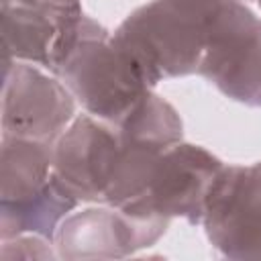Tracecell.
Listing matches in <instances>:
<instances>
[{
    "mask_svg": "<svg viewBox=\"0 0 261 261\" xmlns=\"http://www.w3.org/2000/svg\"><path fill=\"white\" fill-rule=\"evenodd\" d=\"M84 112L122 124L155 90L135 57L98 20L90 18L73 51L55 71Z\"/></svg>",
    "mask_w": 261,
    "mask_h": 261,
    "instance_id": "cell-1",
    "label": "cell"
},
{
    "mask_svg": "<svg viewBox=\"0 0 261 261\" xmlns=\"http://www.w3.org/2000/svg\"><path fill=\"white\" fill-rule=\"evenodd\" d=\"M198 75L226 98L261 108V0H224L206 31Z\"/></svg>",
    "mask_w": 261,
    "mask_h": 261,
    "instance_id": "cell-2",
    "label": "cell"
},
{
    "mask_svg": "<svg viewBox=\"0 0 261 261\" xmlns=\"http://www.w3.org/2000/svg\"><path fill=\"white\" fill-rule=\"evenodd\" d=\"M206 31L163 0H151L126 14L112 37L135 57L155 88L163 80L198 73Z\"/></svg>",
    "mask_w": 261,
    "mask_h": 261,
    "instance_id": "cell-3",
    "label": "cell"
},
{
    "mask_svg": "<svg viewBox=\"0 0 261 261\" xmlns=\"http://www.w3.org/2000/svg\"><path fill=\"white\" fill-rule=\"evenodd\" d=\"M116 128L120 155L104 204L126 208L147 190L159 157L184 141V122L173 104L151 90L137 110Z\"/></svg>",
    "mask_w": 261,
    "mask_h": 261,
    "instance_id": "cell-4",
    "label": "cell"
},
{
    "mask_svg": "<svg viewBox=\"0 0 261 261\" xmlns=\"http://www.w3.org/2000/svg\"><path fill=\"white\" fill-rule=\"evenodd\" d=\"M2 63V135L55 143L77 116V100L57 75L39 65Z\"/></svg>",
    "mask_w": 261,
    "mask_h": 261,
    "instance_id": "cell-5",
    "label": "cell"
},
{
    "mask_svg": "<svg viewBox=\"0 0 261 261\" xmlns=\"http://www.w3.org/2000/svg\"><path fill=\"white\" fill-rule=\"evenodd\" d=\"M224 163L208 149L179 141L157 161L153 177L139 200L120 208L145 218H184L202 224L208 192Z\"/></svg>",
    "mask_w": 261,
    "mask_h": 261,
    "instance_id": "cell-6",
    "label": "cell"
},
{
    "mask_svg": "<svg viewBox=\"0 0 261 261\" xmlns=\"http://www.w3.org/2000/svg\"><path fill=\"white\" fill-rule=\"evenodd\" d=\"M208 243L228 259H261V161L218 171L204 206Z\"/></svg>",
    "mask_w": 261,
    "mask_h": 261,
    "instance_id": "cell-7",
    "label": "cell"
},
{
    "mask_svg": "<svg viewBox=\"0 0 261 261\" xmlns=\"http://www.w3.org/2000/svg\"><path fill=\"white\" fill-rule=\"evenodd\" d=\"M167 218L128 214L110 204H92L69 212L55 232L59 259H126L153 247L169 228Z\"/></svg>",
    "mask_w": 261,
    "mask_h": 261,
    "instance_id": "cell-8",
    "label": "cell"
},
{
    "mask_svg": "<svg viewBox=\"0 0 261 261\" xmlns=\"http://www.w3.org/2000/svg\"><path fill=\"white\" fill-rule=\"evenodd\" d=\"M118 155V128L84 112L53 145V175L80 204H104Z\"/></svg>",
    "mask_w": 261,
    "mask_h": 261,
    "instance_id": "cell-9",
    "label": "cell"
},
{
    "mask_svg": "<svg viewBox=\"0 0 261 261\" xmlns=\"http://www.w3.org/2000/svg\"><path fill=\"white\" fill-rule=\"evenodd\" d=\"M4 61H24L55 75L77 45L90 16L80 12H57L27 4L0 8Z\"/></svg>",
    "mask_w": 261,
    "mask_h": 261,
    "instance_id": "cell-10",
    "label": "cell"
},
{
    "mask_svg": "<svg viewBox=\"0 0 261 261\" xmlns=\"http://www.w3.org/2000/svg\"><path fill=\"white\" fill-rule=\"evenodd\" d=\"M53 145L55 143L2 135L0 204H27L45 192L53 179Z\"/></svg>",
    "mask_w": 261,
    "mask_h": 261,
    "instance_id": "cell-11",
    "label": "cell"
},
{
    "mask_svg": "<svg viewBox=\"0 0 261 261\" xmlns=\"http://www.w3.org/2000/svg\"><path fill=\"white\" fill-rule=\"evenodd\" d=\"M77 206L80 202L69 196L53 175L51 184L35 200L18 206L0 204V241L18 234H41L53 241L61 220Z\"/></svg>",
    "mask_w": 261,
    "mask_h": 261,
    "instance_id": "cell-12",
    "label": "cell"
},
{
    "mask_svg": "<svg viewBox=\"0 0 261 261\" xmlns=\"http://www.w3.org/2000/svg\"><path fill=\"white\" fill-rule=\"evenodd\" d=\"M0 243V259H59L55 243L41 234H18Z\"/></svg>",
    "mask_w": 261,
    "mask_h": 261,
    "instance_id": "cell-13",
    "label": "cell"
},
{
    "mask_svg": "<svg viewBox=\"0 0 261 261\" xmlns=\"http://www.w3.org/2000/svg\"><path fill=\"white\" fill-rule=\"evenodd\" d=\"M167 6H171L173 10H177L179 14L204 24L208 29L212 16L216 14V10L220 8V4L224 0H163Z\"/></svg>",
    "mask_w": 261,
    "mask_h": 261,
    "instance_id": "cell-14",
    "label": "cell"
},
{
    "mask_svg": "<svg viewBox=\"0 0 261 261\" xmlns=\"http://www.w3.org/2000/svg\"><path fill=\"white\" fill-rule=\"evenodd\" d=\"M10 4H27L35 8H45V10H57V12H80L82 10V0H0L2 6Z\"/></svg>",
    "mask_w": 261,
    "mask_h": 261,
    "instance_id": "cell-15",
    "label": "cell"
}]
</instances>
